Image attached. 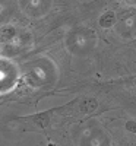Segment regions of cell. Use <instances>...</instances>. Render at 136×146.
Wrapping results in <instances>:
<instances>
[{"instance_id": "1", "label": "cell", "mask_w": 136, "mask_h": 146, "mask_svg": "<svg viewBox=\"0 0 136 146\" xmlns=\"http://www.w3.org/2000/svg\"><path fill=\"white\" fill-rule=\"evenodd\" d=\"M98 101L95 98H88V100H83L79 105V110L82 113H94L97 111V108H98Z\"/></svg>"}, {"instance_id": "2", "label": "cell", "mask_w": 136, "mask_h": 146, "mask_svg": "<svg viewBox=\"0 0 136 146\" xmlns=\"http://www.w3.org/2000/svg\"><path fill=\"white\" fill-rule=\"evenodd\" d=\"M32 120H34V123L38 126V127H41V129L48 127V126H50V123H51V118H50V114H48V113L37 114V115H34Z\"/></svg>"}, {"instance_id": "3", "label": "cell", "mask_w": 136, "mask_h": 146, "mask_svg": "<svg viewBox=\"0 0 136 146\" xmlns=\"http://www.w3.org/2000/svg\"><path fill=\"white\" fill-rule=\"evenodd\" d=\"M114 23H116V15L113 12H105L100 18V27H103V28H111Z\"/></svg>"}, {"instance_id": "4", "label": "cell", "mask_w": 136, "mask_h": 146, "mask_svg": "<svg viewBox=\"0 0 136 146\" xmlns=\"http://www.w3.org/2000/svg\"><path fill=\"white\" fill-rule=\"evenodd\" d=\"M15 34H16V31H15L13 27H6V28H3V31H2V36H3V38H6V40H10Z\"/></svg>"}, {"instance_id": "5", "label": "cell", "mask_w": 136, "mask_h": 146, "mask_svg": "<svg viewBox=\"0 0 136 146\" xmlns=\"http://www.w3.org/2000/svg\"><path fill=\"white\" fill-rule=\"evenodd\" d=\"M125 127H126L127 131H130V133H136V121H127Z\"/></svg>"}]
</instances>
